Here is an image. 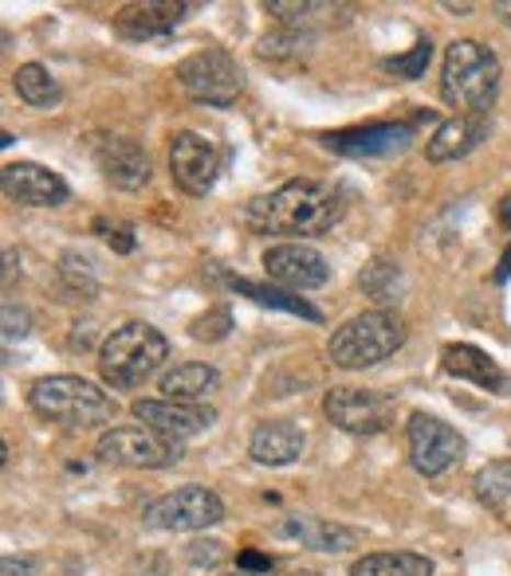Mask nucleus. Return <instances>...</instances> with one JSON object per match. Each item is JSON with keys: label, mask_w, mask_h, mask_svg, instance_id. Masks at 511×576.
Returning a JSON list of instances; mask_svg holds the SVG:
<instances>
[{"label": "nucleus", "mask_w": 511, "mask_h": 576, "mask_svg": "<svg viewBox=\"0 0 511 576\" xmlns=\"http://www.w3.org/2000/svg\"><path fill=\"white\" fill-rule=\"evenodd\" d=\"M347 212V196L322 181H287L275 193L256 196L248 223L268 235H322Z\"/></svg>", "instance_id": "f257e3e1"}, {"label": "nucleus", "mask_w": 511, "mask_h": 576, "mask_svg": "<svg viewBox=\"0 0 511 576\" xmlns=\"http://www.w3.org/2000/svg\"><path fill=\"white\" fill-rule=\"evenodd\" d=\"M500 91V59L480 39H453L441 67V99L456 111L488 114Z\"/></svg>", "instance_id": "f03ea898"}, {"label": "nucleus", "mask_w": 511, "mask_h": 576, "mask_svg": "<svg viewBox=\"0 0 511 576\" xmlns=\"http://www.w3.org/2000/svg\"><path fill=\"white\" fill-rule=\"evenodd\" d=\"M170 361V342L150 322H126L111 330L99 349V377L111 389H138Z\"/></svg>", "instance_id": "7ed1b4c3"}, {"label": "nucleus", "mask_w": 511, "mask_h": 576, "mask_svg": "<svg viewBox=\"0 0 511 576\" xmlns=\"http://www.w3.org/2000/svg\"><path fill=\"white\" fill-rule=\"evenodd\" d=\"M29 404L36 416L64 424V428H95L118 416V400L87 377H39L29 389Z\"/></svg>", "instance_id": "20e7f679"}, {"label": "nucleus", "mask_w": 511, "mask_h": 576, "mask_svg": "<svg viewBox=\"0 0 511 576\" xmlns=\"http://www.w3.org/2000/svg\"><path fill=\"white\" fill-rule=\"evenodd\" d=\"M406 345V322L394 310H366L339 325L327 342V357L331 365L347 372H362L382 365Z\"/></svg>", "instance_id": "39448f33"}, {"label": "nucleus", "mask_w": 511, "mask_h": 576, "mask_svg": "<svg viewBox=\"0 0 511 576\" xmlns=\"http://www.w3.org/2000/svg\"><path fill=\"white\" fill-rule=\"evenodd\" d=\"M173 79L193 103L205 106H232L237 94L245 91V67L237 64V56H228L225 47H205L193 51L173 67Z\"/></svg>", "instance_id": "423d86ee"}, {"label": "nucleus", "mask_w": 511, "mask_h": 576, "mask_svg": "<svg viewBox=\"0 0 511 576\" xmlns=\"http://www.w3.org/2000/svg\"><path fill=\"white\" fill-rule=\"evenodd\" d=\"M220 518H225V503H220L208 486H197V483L161 494V498H154L143 510L146 526L161 533H197V530H208V526H217Z\"/></svg>", "instance_id": "0eeeda50"}, {"label": "nucleus", "mask_w": 511, "mask_h": 576, "mask_svg": "<svg viewBox=\"0 0 511 576\" xmlns=\"http://www.w3.org/2000/svg\"><path fill=\"white\" fill-rule=\"evenodd\" d=\"M95 456L111 466H134V471H161L181 459V443L158 436L150 428H106L95 443Z\"/></svg>", "instance_id": "6e6552de"}, {"label": "nucleus", "mask_w": 511, "mask_h": 576, "mask_svg": "<svg viewBox=\"0 0 511 576\" xmlns=\"http://www.w3.org/2000/svg\"><path fill=\"white\" fill-rule=\"evenodd\" d=\"M406 447H409V463L417 474L436 479L445 474L453 463H461L464 456V436L445 424L441 416H429V412H413L406 424Z\"/></svg>", "instance_id": "1a4fd4ad"}, {"label": "nucleus", "mask_w": 511, "mask_h": 576, "mask_svg": "<svg viewBox=\"0 0 511 576\" xmlns=\"http://www.w3.org/2000/svg\"><path fill=\"white\" fill-rule=\"evenodd\" d=\"M394 396L378 389H331L322 396V412L334 428L351 436H378L394 424Z\"/></svg>", "instance_id": "9d476101"}, {"label": "nucleus", "mask_w": 511, "mask_h": 576, "mask_svg": "<svg viewBox=\"0 0 511 576\" xmlns=\"http://www.w3.org/2000/svg\"><path fill=\"white\" fill-rule=\"evenodd\" d=\"M91 153H95L99 173L106 177V185L123 188V193H138V188L150 185V153L134 138L123 134H95L91 138Z\"/></svg>", "instance_id": "9b49d317"}, {"label": "nucleus", "mask_w": 511, "mask_h": 576, "mask_svg": "<svg viewBox=\"0 0 511 576\" xmlns=\"http://www.w3.org/2000/svg\"><path fill=\"white\" fill-rule=\"evenodd\" d=\"M170 173L178 181L181 193L208 196V188L217 185L220 173V149L205 138V134L181 130L170 141Z\"/></svg>", "instance_id": "f8f14e48"}, {"label": "nucleus", "mask_w": 511, "mask_h": 576, "mask_svg": "<svg viewBox=\"0 0 511 576\" xmlns=\"http://www.w3.org/2000/svg\"><path fill=\"white\" fill-rule=\"evenodd\" d=\"M260 263H264L268 279L280 283L284 290H315L327 287V279H331V263L311 243H275Z\"/></svg>", "instance_id": "ddd939ff"}, {"label": "nucleus", "mask_w": 511, "mask_h": 576, "mask_svg": "<svg viewBox=\"0 0 511 576\" xmlns=\"http://www.w3.org/2000/svg\"><path fill=\"white\" fill-rule=\"evenodd\" d=\"M0 188L9 200L24 208H59L71 196V188L56 169L36 165V161H12V165L0 169Z\"/></svg>", "instance_id": "4468645a"}, {"label": "nucleus", "mask_w": 511, "mask_h": 576, "mask_svg": "<svg viewBox=\"0 0 511 576\" xmlns=\"http://www.w3.org/2000/svg\"><path fill=\"white\" fill-rule=\"evenodd\" d=\"M134 419L143 424V428L158 431V436L173 439V443H181V439L197 436V431H208L213 428V419H217V412L208 408V404H181V400H134Z\"/></svg>", "instance_id": "2eb2a0df"}, {"label": "nucleus", "mask_w": 511, "mask_h": 576, "mask_svg": "<svg viewBox=\"0 0 511 576\" xmlns=\"http://www.w3.org/2000/svg\"><path fill=\"white\" fill-rule=\"evenodd\" d=\"M413 141L409 122H374V126H354V130H334L322 138V146L342 153V158H394Z\"/></svg>", "instance_id": "dca6fc26"}, {"label": "nucleus", "mask_w": 511, "mask_h": 576, "mask_svg": "<svg viewBox=\"0 0 511 576\" xmlns=\"http://www.w3.org/2000/svg\"><path fill=\"white\" fill-rule=\"evenodd\" d=\"M484 138H488V114H456L433 130V138L425 141V158L433 165H448L468 158Z\"/></svg>", "instance_id": "f3484780"}, {"label": "nucleus", "mask_w": 511, "mask_h": 576, "mask_svg": "<svg viewBox=\"0 0 511 576\" xmlns=\"http://www.w3.org/2000/svg\"><path fill=\"white\" fill-rule=\"evenodd\" d=\"M307 451V436L299 424L292 419H264L260 428L248 439V456L260 466H287L295 459H304Z\"/></svg>", "instance_id": "a211bd4d"}, {"label": "nucleus", "mask_w": 511, "mask_h": 576, "mask_svg": "<svg viewBox=\"0 0 511 576\" xmlns=\"http://www.w3.org/2000/svg\"><path fill=\"white\" fill-rule=\"evenodd\" d=\"M441 365H445L448 377L476 384V389H488V392H496V396H508V389H511L508 372L484 354V349H476V345H464V342L445 345V349H441Z\"/></svg>", "instance_id": "6ab92c4d"}, {"label": "nucleus", "mask_w": 511, "mask_h": 576, "mask_svg": "<svg viewBox=\"0 0 511 576\" xmlns=\"http://www.w3.org/2000/svg\"><path fill=\"white\" fill-rule=\"evenodd\" d=\"M280 538L299 541L304 549H319V553H342V549L359 545V533L339 526V521L311 518V514H295V518L280 521Z\"/></svg>", "instance_id": "aec40b11"}, {"label": "nucleus", "mask_w": 511, "mask_h": 576, "mask_svg": "<svg viewBox=\"0 0 511 576\" xmlns=\"http://www.w3.org/2000/svg\"><path fill=\"white\" fill-rule=\"evenodd\" d=\"M185 12H190V4H130L114 16V28L126 39H154L178 28Z\"/></svg>", "instance_id": "412c9836"}, {"label": "nucleus", "mask_w": 511, "mask_h": 576, "mask_svg": "<svg viewBox=\"0 0 511 576\" xmlns=\"http://www.w3.org/2000/svg\"><path fill=\"white\" fill-rule=\"evenodd\" d=\"M220 384V372L205 361H181L170 372H161L158 389L166 400H181V404H205V396Z\"/></svg>", "instance_id": "4be33fe9"}, {"label": "nucleus", "mask_w": 511, "mask_h": 576, "mask_svg": "<svg viewBox=\"0 0 511 576\" xmlns=\"http://www.w3.org/2000/svg\"><path fill=\"white\" fill-rule=\"evenodd\" d=\"M351 576H433L425 553H366L351 565Z\"/></svg>", "instance_id": "5701e85b"}, {"label": "nucleus", "mask_w": 511, "mask_h": 576, "mask_svg": "<svg viewBox=\"0 0 511 576\" xmlns=\"http://www.w3.org/2000/svg\"><path fill=\"white\" fill-rule=\"evenodd\" d=\"M12 87H16V94L24 99V103L39 106V111H48V106H56L59 99H64V87H59V79L44 64L16 67V74H12Z\"/></svg>", "instance_id": "b1692460"}, {"label": "nucleus", "mask_w": 511, "mask_h": 576, "mask_svg": "<svg viewBox=\"0 0 511 576\" xmlns=\"http://www.w3.org/2000/svg\"><path fill=\"white\" fill-rule=\"evenodd\" d=\"M228 287L237 290V295L252 298L256 307H275V310H287V314H299L307 322H322V314L304 302V298H295L292 290H280V287H264V283H248V279H228Z\"/></svg>", "instance_id": "393cba45"}, {"label": "nucleus", "mask_w": 511, "mask_h": 576, "mask_svg": "<svg viewBox=\"0 0 511 576\" xmlns=\"http://www.w3.org/2000/svg\"><path fill=\"white\" fill-rule=\"evenodd\" d=\"M476 498H480L488 510L508 514L511 510V459L503 463H488L480 474H476Z\"/></svg>", "instance_id": "a878e982"}, {"label": "nucleus", "mask_w": 511, "mask_h": 576, "mask_svg": "<svg viewBox=\"0 0 511 576\" xmlns=\"http://www.w3.org/2000/svg\"><path fill=\"white\" fill-rule=\"evenodd\" d=\"M359 287H362V295H370L374 302H382V307L398 302V295H401V270H398V263H394V260H374L370 267H362Z\"/></svg>", "instance_id": "bb28decb"}, {"label": "nucleus", "mask_w": 511, "mask_h": 576, "mask_svg": "<svg viewBox=\"0 0 511 576\" xmlns=\"http://www.w3.org/2000/svg\"><path fill=\"white\" fill-rule=\"evenodd\" d=\"M59 275H64L67 287L79 290V295H95L99 290L95 263L87 260L83 252H64V260H59Z\"/></svg>", "instance_id": "cd10ccee"}, {"label": "nucleus", "mask_w": 511, "mask_h": 576, "mask_svg": "<svg viewBox=\"0 0 511 576\" xmlns=\"http://www.w3.org/2000/svg\"><path fill=\"white\" fill-rule=\"evenodd\" d=\"M429 59H433V44H429V36H425V39H417L413 51L386 59L382 67H386L389 74H398V79H421V74H425V67H429Z\"/></svg>", "instance_id": "c85d7f7f"}, {"label": "nucleus", "mask_w": 511, "mask_h": 576, "mask_svg": "<svg viewBox=\"0 0 511 576\" xmlns=\"http://www.w3.org/2000/svg\"><path fill=\"white\" fill-rule=\"evenodd\" d=\"M228 330H232V314H228L225 307L208 310V314H201V318H193L190 322V334L197 337V342H220Z\"/></svg>", "instance_id": "c756f323"}, {"label": "nucleus", "mask_w": 511, "mask_h": 576, "mask_svg": "<svg viewBox=\"0 0 511 576\" xmlns=\"http://www.w3.org/2000/svg\"><path fill=\"white\" fill-rule=\"evenodd\" d=\"M304 44H311V36H307V32L287 28V32H280V36H264V39H260V56H264V59L299 56V47H304Z\"/></svg>", "instance_id": "7c9ffc66"}, {"label": "nucleus", "mask_w": 511, "mask_h": 576, "mask_svg": "<svg viewBox=\"0 0 511 576\" xmlns=\"http://www.w3.org/2000/svg\"><path fill=\"white\" fill-rule=\"evenodd\" d=\"M185 557H190L193 568H213L225 557V545L220 541H193V545H185Z\"/></svg>", "instance_id": "2f4dec72"}, {"label": "nucleus", "mask_w": 511, "mask_h": 576, "mask_svg": "<svg viewBox=\"0 0 511 576\" xmlns=\"http://www.w3.org/2000/svg\"><path fill=\"white\" fill-rule=\"evenodd\" d=\"M95 228L103 232V240L111 243L114 252H123V255H130L134 252V240H130V228L126 223H106V220H95Z\"/></svg>", "instance_id": "473e14b6"}, {"label": "nucleus", "mask_w": 511, "mask_h": 576, "mask_svg": "<svg viewBox=\"0 0 511 576\" xmlns=\"http://www.w3.org/2000/svg\"><path fill=\"white\" fill-rule=\"evenodd\" d=\"M29 334V314L24 310H16L12 302H4V342H12V337H24Z\"/></svg>", "instance_id": "72a5a7b5"}, {"label": "nucleus", "mask_w": 511, "mask_h": 576, "mask_svg": "<svg viewBox=\"0 0 511 576\" xmlns=\"http://www.w3.org/2000/svg\"><path fill=\"white\" fill-rule=\"evenodd\" d=\"M237 568H245V573H272L275 561L264 557V553H252V549H248V553H240V557H237Z\"/></svg>", "instance_id": "f704fd0d"}, {"label": "nucleus", "mask_w": 511, "mask_h": 576, "mask_svg": "<svg viewBox=\"0 0 511 576\" xmlns=\"http://www.w3.org/2000/svg\"><path fill=\"white\" fill-rule=\"evenodd\" d=\"M0 576H39V568L29 557H4L0 561Z\"/></svg>", "instance_id": "c9c22d12"}, {"label": "nucleus", "mask_w": 511, "mask_h": 576, "mask_svg": "<svg viewBox=\"0 0 511 576\" xmlns=\"http://www.w3.org/2000/svg\"><path fill=\"white\" fill-rule=\"evenodd\" d=\"M508 279H511V243H508V252L500 255V263H496L492 283H508Z\"/></svg>", "instance_id": "e433bc0d"}, {"label": "nucleus", "mask_w": 511, "mask_h": 576, "mask_svg": "<svg viewBox=\"0 0 511 576\" xmlns=\"http://www.w3.org/2000/svg\"><path fill=\"white\" fill-rule=\"evenodd\" d=\"M496 12H500V16L511 24V0H500V4H496Z\"/></svg>", "instance_id": "4c0bfd02"}, {"label": "nucleus", "mask_w": 511, "mask_h": 576, "mask_svg": "<svg viewBox=\"0 0 511 576\" xmlns=\"http://www.w3.org/2000/svg\"><path fill=\"white\" fill-rule=\"evenodd\" d=\"M503 223H508V228H511V196H508V200H503Z\"/></svg>", "instance_id": "58836bf2"}, {"label": "nucleus", "mask_w": 511, "mask_h": 576, "mask_svg": "<svg viewBox=\"0 0 511 576\" xmlns=\"http://www.w3.org/2000/svg\"><path fill=\"white\" fill-rule=\"evenodd\" d=\"M225 576H272V573H245V568H237V573H225Z\"/></svg>", "instance_id": "ea45409f"}, {"label": "nucleus", "mask_w": 511, "mask_h": 576, "mask_svg": "<svg viewBox=\"0 0 511 576\" xmlns=\"http://www.w3.org/2000/svg\"><path fill=\"white\" fill-rule=\"evenodd\" d=\"M292 576H322V573H311V568H299V573H292Z\"/></svg>", "instance_id": "a19ab883"}]
</instances>
